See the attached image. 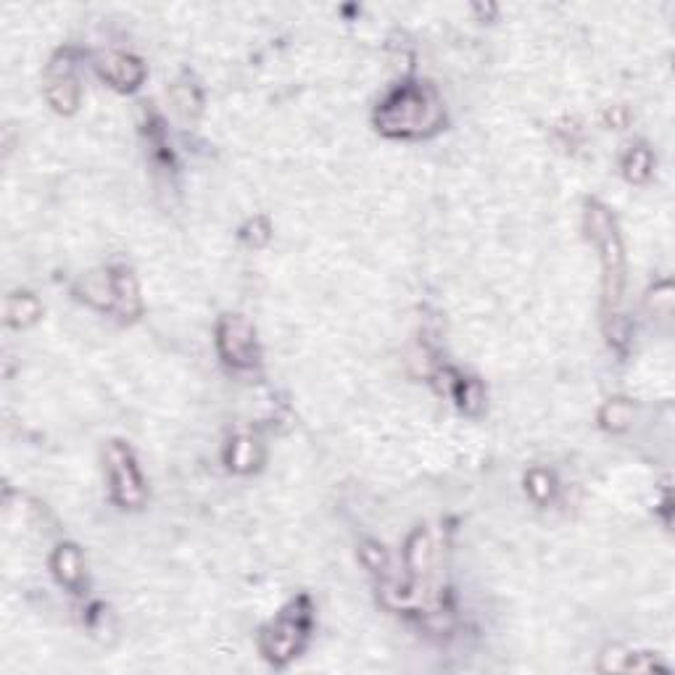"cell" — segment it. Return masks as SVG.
<instances>
[{
	"mask_svg": "<svg viewBox=\"0 0 675 675\" xmlns=\"http://www.w3.org/2000/svg\"><path fill=\"white\" fill-rule=\"evenodd\" d=\"M111 472H114V488H117L119 499L124 504H138L143 499V488H140V478L135 465L130 462V454L122 446H114L109 454Z\"/></svg>",
	"mask_w": 675,
	"mask_h": 675,
	"instance_id": "cell-1",
	"label": "cell"
}]
</instances>
